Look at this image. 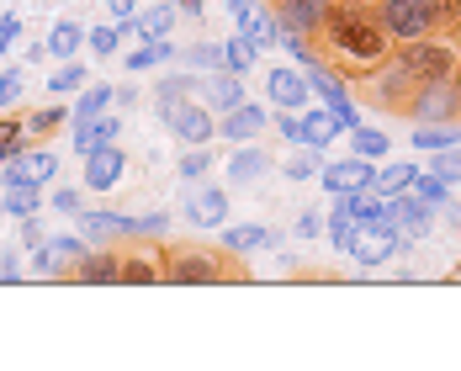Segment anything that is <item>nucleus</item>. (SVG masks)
<instances>
[{
  "label": "nucleus",
  "instance_id": "f257e3e1",
  "mask_svg": "<svg viewBox=\"0 0 461 371\" xmlns=\"http://www.w3.org/2000/svg\"><path fill=\"white\" fill-rule=\"evenodd\" d=\"M308 48H313V59L329 64L334 75L361 80V75L376 69L398 43H393V32L382 27L376 5H329V16H323L319 32L308 38Z\"/></svg>",
  "mask_w": 461,
  "mask_h": 371
},
{
  "label": "nucleus",
  "instance_id": "f03ea898",
  "mask_svg": "<svg viewBox=\"0 0 461 371\" xmlns=\"http://www.w3.org/2000/svg\"><path fill=\"white\" fill-rule=\"evenodd\" d=\"M159 276L165 286H218V281H244V255H233L229 244L207 249V244H159Z\"/></svg>",
  "mask_w": 461,
  "mask_h": 371
},
{
  "label": "nucleus",
  "instance_id": "7ed1b4c3",
  "mask_svg": "<svg viewBox=\"0 0 461 371\" xmlns=\"http://www.w3.org/2000/svg\"><path fill=\"white\" fill-rule=\"evenodd\" d=\"M382 27L393 43L429 38V32H461V0H376Z\"/></svg>",
  "mask_w": 461,
  "mask_h": 371
},
{
  "label": "nucleus",
  "instance_id": "20e7f679",
  "mask_svg": "<svg viewBox=\"0 0 461 371\" xmlns=\"http://www.w3.org/2000/svg\"><path fill=\"white\" fill-rule=\"evenodd\" d=\"M159 122H165V133L181 143V149L218 139V112H212L207 101H191V95L176 101V106H165V112H159Z\"/></svg>",
  "mask_w": 461,
  "mask_h": 371
},
{
  "label": "nucleus",
  "instance_id": "39448f33",
  "mask_svg": "<svg viewBox=\"0 0 461 371\" xmlns=\"http://www.w3.org/2000/svg\"><path fill=\"white\" fill-rule=\"evenodd\" d=\"M181 218L196 229H223L229 223V191L212 181H181Z\"/></svg>",
  "mask_w": 461,
  "mask_h": 371
},
{
  "label": "nucleus",
  "instance_id": "423d86ee",
  "mask_svg": "<svg viewBox=\"0 0 461 371\" xmlns=\"http://www.w3.org/2000/svg\"><path fill=\"white\" fill-rule=\"evenodd\" d=\"M117 286H165L154 239H122L117 244Z\"/></svg>",
  "mask_w": 461,
  "mask_h": 371
},
{
  "label": "nucleus",
  "instance_id": "0eeeda50",
  "mask_svg": "<svg viewBox=\"0 0 461 371\" xmlns=\"http://www.w3.org/2000/svg\"><path fill=\"white\" fill-rule=\"evenodd\" d=\"M356 266H366V271H376V266H387V260H398L403 255V244H398V233H393V223H361V233H356V244L345 249Z\"/></svg>",
  "mask_w": 461,
  "mask_h": 371
},
{
  "label": "nucleus",
  "instance_id": "6e6552de",
  "mask_svg": "<svg viewBox=\"0 0 461 371\" xmlns=\"http://www.w3.org/2000/svg\"><path fill=\"white\" fill-rule=\"evenodd\" d=\"M75 229L86 233L91 244H122V239H139V218H128V213H101V207H80V213H75Z\"/></svg>",
  "mask_w": 461,
  "mask_h": 371
},
{
  "label": "nucleus",
  "instance_id": "1a4fd4ad",
  "mask_svg": "<svg viewBox=\"0 0 461 371\" xmlns=\"http://www.w3.org/2000/svg\"><path fill=\"white\" fill-rule=\"evenodd\" d=\"M329 5H334V0H271V11H276L281 32H286V38H303V43H308V38L323 27Z\"/></svg>",
  "mask_w": 461,
  "mask_h": 371
},
{
  "label": "nucleus",
  "instance_id": "9d476101",
  "mask_svg": "<svg viewBox=\"0 0 461 371\" xmlns=\"http://www.w3.org/2000/svg\"><path fill=\"white\" fill-rule=\"evenodd\" d=\"M266 95L286 106V112H303V106H313V86H308V69L303 64H276L271 75H266Z\"/></svg>",
  "mask_w": 461,
  "mask_h": 371
},
{
  "label": "nucleus",
  "instance_id": "9b49d317",
  "mask_svg": "<svg viewBox=\"0 0 461 371\" xmlns=\"http://www.w3.org/2000/svg\"><path fill=\"white\" fill-rule=\"evenodd\" d=\"M371 176H376V165H371V159H361V154H345V159H323V165H319V186L329 191V196L361 191V186H371Z\"/></svg>",
  "mask_w": 461,
  "mask_h": 371
},
{
  "label": "nucleus",
  "instance_id": "f8f14e48",
  "mask_svg": "<svg viewBox=\"0 0 461 371\" xmlns=\"http://www.w3.org/2000/svg\"><path fill=\"white\" fill-rule=\"evenodd\" d=\"M11 181H32V186H53L59 181V159L48 154V149H22V154H11L5 165H0V186H11Z\"/></svg>",
  "mask_w": 461,
  "mask_h": 371
},
{
  "label": "nucleus",
  "instance_id": "ddd939ff",
  "mask_svg": "<svg viewBox=\"0 0 461 371\" xmlns=\"http://www.w3.org/2000/svg\"><path fill=\"white\" fill-rule=\"evenodd\" d=\"M86 165H80V186L86 191H112V186L122 181V170H128V154L117 149V143H101L91 154H80Z\"/></svg>",
  "mask_w": 461,
  "mask_h": 371
},
{
  "label": "nucleus",
  "instance_id": "4468645a",
  "mask_svg": "<svg viewBox=\"0 0 461 371\" xmlns=\"http://www.w3.org/2000/svg\"><path fill=\"white\" fill-rule=\"evenodd\" d=\"M233 22H239V38L255 48V53H266L271 43H281V22H276V11H271V0H249Z\"/></svg>",
  "mask_w": 461,
  "mask_h": 371
},
{
  "label": "nucleus",
  "instance_id": "2eb2a0df",
  "mask_svg": "<svg viewBox=\"0 0 461 371\" xmlns=\"http://www.w3.org/2000/svg\"><path fill=\"white\" fill-rule=\"evenodd\" d=\"M271 128V117H266V106H255V101H239V106H229L223 117H218V139H229V143H249V139H260Z\"/></svg>",
  "mask_w": 461,
  "mask_h": 371
},
{
  "label": "nucleus",
  "instance_id": "dca6fc26",
  "mask_svg": "<svg viewBox=\"0 0 461 371\" xmlns=\"http://www.w3.org/2000/svg\"><path fill=\"white\" fill-rule=\"evenodd\" d=\"M69 281H86V286H117V244H91L75 266Z\"/></svg>",
  "mask_w": 461,
  "mask_h": 371
},
{
  "label": "nucleus",
  "instance_id": "f3484780",
  "mask_svg": "<svg viewBox=\"0 0 461 371\" xmlns=\"http://www.w3.org/2000/svg\"><path fill=\"white\" fill-rule=\"evenodd\" d=\"M196 95L223 117L229 106L244 101V75H233V69H207V75H202V86H196Z\"/></svg>",
  "mask_w": 461,
  "mask_h": 371
},
{
  "label": "nucleus",
  "instance_id": "a211bd4d",
  "mask_svg": "<svg viewBox=\"0 0 461 371\" xmlns=\"http://www.w3.org/2000/svg\"><path fill=\"white\" fill-rule=\"evenodd\" d=\"M176 22H181V5H176V0H154L149 11H133L139 43H165V38H176Z\"/></svg>",
  "mask_w": 461,
  "mask_h": 371
},
{
  "label": "nucleus",
  "instance_id": "6ab92c4d",
  "mask_svg": "<svg viewBox=\"0 0 461 371\" xmlns=\"http://www.w3.org/2000/svg\"><path fill=\"white\" fill-rule=\"evenodd\" d=\"M69 128H75V154H91L101 143H117L122 112H101V117H86V122H69Z\"/></svg>",
  "mask_w": 461,
  "mask_h": 371
},
{
  "label": "nucleus",
  "instance_id": "aec40b11",
  "mask_svg": "<svg viewBox=\"0 0 461 371\" xmlns=\"http://www.w3.org/2000/svg\"><path fill=\"white\" fill-rule=\"evenodd\" d=\"M271 165H276V159H271V154H266L255 139L239 143V149H233V159H229V186H255L266 170H271Z\"/></svg>",
  "mask_w": 461,
  "mask_h": 371
},
{
  "label": "nucleus",
  "instance_id": "412c9836",
  "mask_svg": "<svg viewBox=\"0 0 461 371\" xmlns=\"http://www.w3.org/2000/svg\"><path fill=\"white\" fill-rule=\"evenodd\" d=\"M218 244H229L233 255H255V249L281 244V233L266 229V223H223V239H218Z\"/></svg>",
  "mask_w": 461,
  "mask_h": 371
},
{
  "label": "nucleus",
  "instance_id": "4be33fe9",
  "mask_svg": "<svg viewBox=\"0 0 461 371\" xmlns=\"http://www.w3.org/2000/svg\"><path fill=\"white\" fill-rule=\"evenodd\" d=\"M196 86H202L196 69H170V64H165V75L154 80V112H165V106H176L185 95H196Z\"/></svg>",
  "mask_w": 461,
  "mask_h": 371
},
{
  "label": "nucleus",
  "instance_id": "5701e85b",
  "mask_svg": "<svg viewBox=\"0 0 461 371\" xmlns=\"http://www.w3.org/2000/svg\"><path fill=\"white\" fill-rule=\"evenodd\" d=\"M0 213L5 218H32V213H43V186H32V181H11V186H0Z\"/></svg>",
  "mask_w": 461,
  "mask_h": 371
},
{
  "label": "nucleus",
  "instance_id": "b1692460",
  "mask_svg": "<svg viewBox=\"0 0 461 371\" xmlns=\"http://www.w3.org/2000/svg\"><path fill=\"white\" fill-rule=\"evenodd\" d=\"M80 48H86V22H75V16H59L53 22V32H48V59H80Z\"/></svg>",
  "mask_w": 461,
  "mask_h": 371
},
{
  "label": "nucleus",
  "instance_id": "393cba45",
  "mask_svg": "<svg viewBox=\"0 0 461 371\" xmlns=\"http://www.w3.org/2000/svg\"><path fill=\"white\" fill-rule=\"evenodd\" d=\"M334 139H339L334 112H329V106H303V143H308V149H329Z\"/></svg>",
  "mask_w": 461,
  "mask_h": 371
},
{
  "label": "nucleus",
  "instance_id": "a878e982",
  "mask_svg": "<svg viewBox=\"0 0 461 371\" xmlns=\"http://www.w3.org/2000/svg\"><path fill=\"white\" fill-rule=\"evenodd\" d=\"M323 233H329V244H334V249L345 255V249L356 244V233H361V218H356V213H350V207H345V202L334 196V207H329V223H323Z\"/></svg>",
  "mask_w": 461,
  "mask_h": 371
},
{
  "label": "nucleus",
  "instance_id": "bb28decb",
  "mask_svg": "<svg viewBox=\"0 0 461 371\" xmlns=\"http://www.w3.org/2000/svg\"><path fill=\"white\" fill-rule=\"evenodd\" d=\"M176 53H181V48L170 43V38H165V43H139L133 53H128V75H149V69H165V64H176Z\"/></svg>",
  "mask_w": 461,
  "mask_h": 371
},
{
  "label": "nucleus",
  "instance_id": "cd10ccee",
  "mask_svg": "<svg viewBox=\"0 0 461 371\" xmlns=\"http://www.w3.org/2000/svg\"><path fill=\"white\" fill-rule=\"evenodd\" d=\"M64 122H69V106H64V101H48V106H38V112H27V139L43 143V139H53Z\"/></svg>",
  "mask_w": 461,
  "mask_h": 371
},
{
  "label": "nucleus",
  "instance_id": "c85d7f7f",
  "mask_svg": "<svg viewBox=\"0 0 461 371\" xmlns=\"http://www.w3.org/2000/svg\"><path fill=\"white\" fill-rule=\"evenodd\" d=\"M48 249H53V260H59V281H69V266L91 249V239L75 229V233H48Z\"/></svg>",
  "mask_w": 461,
  "mask_h": 371
},
{
  "label": "nucleus",
  "instance_id": "c756f323",
  "mask_svg": "<svg viewBox=\"0 0 461 371\" xmlns=\"http://www.w3.org/2000/svg\"><path fill=\"white\" fill-rule=\"evenodd\" d=\"M319 165H323V149H308V143H292V159L281 165V176L297 186V181H319Z\"/></svg>",
  "mask_w": 461,
  "mask_h": 371
},
{
  "label": "nucleus",
  "instance_id": "7c9ffc66",
  "mask_svg": "<svg viewBox=\"0 0 461 371\" xmlns=\"http://www.w3.org/2000/svg\"><path fill=\"white\" fill-rule=\"evenodd\" d=\"M212 165H218L212 143H191L181 159H176V176H181V181H207V176H212Z\"/></svg>",
  "mask_w": 461,
  "mask_h": 371
},
{
  "label": "nucleus",
  "instance_id": "2f4dec72",
  "mask_svg": "<svg viewBox=\"0 0 461 371\" xmlns=\"http://www.w3.org/2000/svg\"><path fill=\"white\" fill-rule=\"evenodd\" d=\"M409 196H414V202H424V207H446V202H451V181H440L435 170H424V165H419Z\"/></svg>",
  "mask_w": 461,
  "mask_h": 371
},
{
  "label": "nucleus",
  "instance_id": "473e14b6",
  "mask_svg": "<svg viewBox=\"0 0 461 371\" xmlns=\"http://www.w3.org/2000/svg\"><path fill=\"white\" fill-rule=\"evenodd\" d=\"M176 64L196 69V75H207V69H223V43H185L181 53H176Z\"/></svg>",
  "mask_w": 461,
  "mask_h": 371
},
{
  "label": "nucleus",
  "instance_id": "72a5a7b5",
  "mask_svg": "<svg viewBox=\"0 0 461 371\" xmlns=\"http://www.w3.org/2000/svg\"><path fill=\"white\" fill-rule=\"evenodd\" d=\"M419 176V165H382L376 176H371V191L376 196H398V191H409Z\"/></svg>",
  "mask_w": 461,
  "mask_h": 371
},
{
  "label": "nucleus",
  "instance_id": "f704fd0d",
  "mask_svg": "<svg viewBox=\"0 0 461 371\" xmlns=\"http://www.w3.org/2000/svg\"><path fill=\"white\" fill-rule=\"evenodd\" d=\"M387 149H393V139L382 133V128H350V154H361V159H387Z\"/></svg>",
  "mask_w": 461,
  "mask_h": 371
},
{
  "label": "nucleus",
  "instance_id": "c9c22d12",
  "mask_svg": "<svg viewBox=\"0 0 461 371\" xmlns=\"http://www.w3.org/2000/svg\"><path fill=\"white\" fill-rule=\"evenodd\" d=\"M112 112V86H80V101L69 112V122H86V117H101Z\"/></svg>",
  "mask_w": 461,
  "mask_h": 371
},
{
  "label": "nucleus",
  "instance_id": "e433bc0d",
  "mask_svg": "<svg viewBox=\"0 0 461 371\" xmlns=\"http://www.w3.org/2000/svg\"><path fill=\"white\" fill-rule=\"evenodd\" d=\"M86 80H91V69H86L80 59H64V64L53 69V80H48V91H53V95H75L80 86H86Z\"/></svg>",
  "mask_w": 461,
  "mask_h": 371
},
{
  "label": "nucleus",
  "instance_id": "4c0bfd02",
  "mask_svg": "<svg viewBox=\"0 0 461 371\" xmlns=\"http://www.w3.org/2000/svg\"><path fill=\"white\" fill-rule=\"evenodd\" d=\"M86 48H91L95 59H112V53L122 48V32H117V22H95V27H86Z\"/></svg>",
  "mask_w": 461,
  "mask_h": 371
},
{
  "label": "nucleus",
  "instance_id": "58836bf2",
  "mask_svg": "<svg viewBox=\"0 0 461 371\" xmlns=\"http://www.w3.org/2000/svg\"><path fill=\"white\" fill-rule=\"evenodd\" d=\"M255 59H260V53L244 43L239 32H233L229 43H223V69H233V75H249V69H255Z\"/></svg>",
  "mask_w": 461,
  "mask_h": 371
},
{
  "label": "nucleus",
  "instance_id": "ea45409f",
  "mask_svg": "<svg viewBox=\"0 0 461 371\" xmlns=\"http://www.w3.org/2000/svg\"><path fill=\"white\" fill-rule=\"evenodd\" d=\"M424 170H435L440 181L456 186V181H461V143H451V149H435V159H429Z\"/></svg>",
  "mask_w": 461,
  "mask_h": 371
},
{
  "label": "nucleus",
  "instance_id": "a19ab883",
  "mask_svg": "<svg viewBox=\"0 0 461 371\" xmlns=\"http://www.w3.org/2000/svg\"><path fill=\"white\" fill-rule=\"evenodd\" d=\"M22 91H27V75H22L16 64H5V69H0V112H11V106L22 101Z\"/></svg>",
  "mask_w": 461,
  "mask_h": 371
},
{
  "label": "nucleus",
  "instance_id": "79ce46f5",
  "mask_svg": "<svg viewBox=\"0 0 461 371\" xmlns=\"http://www.w3.org/2000/svg\"><path fill=\"white\" fill-rule=\"evenodd\" d=\"M48 207H53V213H64V218H75V213L86 207V186H53Z\"/></svg>",
  "mask_w": 461,
  "mask_h": 371
},
{
  "label": "nucleus",
  "instance_id": "37998d69",
  "mask_svg": "<svg viewBox=\"0 0 461 371\" xmlns=\"http://www.w3.org/2000/svg\"><path fill=\"white\" fill-rule=\"evenodd\" d=\"M32 276H43V281H59V260H53V249H48V239L32 249Z\"/></svg>",
  "mask_w": 461,
  "mask_h": 371
},
{
  "label": "nucleus",
  "instance_id": "c03bdc74",
  "mask_svg": "<svg viewBox=\"0 0 461 371\" xmlns=\"http://www.w3.org/2000/svg\"><path fill=\"white\" fill-rule=\"evenodd\" d=\"M276 133L286 143H303V112H286V106H281V117H276Z\"/></svg>",
  "mask_w": 461,
  "mask_h": 371
},
{
  "label": "nucleus",
  "instance_id": "a18cd8bd",
  "mask_svg": "<svg viewBox=\"0 0 461 371\" xmlns=\"http://www.w3.org/2000/svg\"><path fill=\"white\" fill-rule=\"evenodd\" d=\"M43 239H48V229H43V218H38V213H32V218H22V249H38Z\"/></svg>",
  "mask_w": 461,
  "mask_h": 371
},
{
  "label": "nucleus",
  "instance_id": "49530a36",
  "mask_svg": "<svg viewBox=\"0 0 461 371\" xmlns=\"http://www.w3.org/2000/svg\"><path fill=\"white\" fill-rule=\"evenodd\" d=\"M0 281H22V260H16V244H0Z\"/></svg>",
  "mask_w": 461,
  "mask_h": 371
},
{
  "label": "nucleus",
  "instance_id": "de8ad7c7",
  "mask_svg": "<svg viewBox=\"0 0 461 371\" xmlns=\"http://www.w3.org/2000/svg\"><path fill=\"white\" fill-rule=\"evenodd\" d=\"M165 229H170V213H149V218H139V239H159Z\"/></svg>",
  "mask_w": 461,
  "mask_h": 371
},
{
  "label": "nucleus",
  "instance_id": "09e8293b",
  "mask_svg": "<svg viewBox=\"0 0 461 371\" xmlns=\"http://www.w3.org/2000/svg\"><path fill=\"white\" fill-rule=\"evenodd\" d=\"M112 106L117 112H133L139 106V86H112Z\"/></svg>",
  "mask_w": 461,
  "mask_h": 371
},
{
  "label": "nucleus",
  "instance_id": "8fccbe9b",
  "mask_svg": "<svg viewBox=\"0 0 461 371\" xmlns=\"http://www.w3.org/2000/svg\"><path fill=\"white\" fill-rule=\"evenodd\" d=\"M319 233H323L319 213H297V239H319Z\"/></svg>",
  "mask_w": 461,
  "mask_h": 371
},
{
  "label": "nucleus",
  "instance_id": "3c124183",
  "mask_svg": "<svg viewBox=\"0 0 461 371\" xmlns=\"http://www.w3.org/2000/svg\"><path fill=\"white\" fill-rule=\"evenodd\" d=\"M106 11H112V22H122V16L139 11V0H106Z\"/></svg>",
  "mask_w": 461,
  "mask_h": 371
},
{
  "label": "nucleus",
  "instance_id": "603ef678",
  "mask_svg": "<svg viewBox=\"0 0 461 371\" xmlns=\"http://www.w3.org/2000/svg\"><path fill=\"white\" fill-rule=\"evenodd\" d=\"M446 223H451V229H461V207H456V202H446Z\"/></svg>",
  "mask_w": 461,
  "mask_h": 371
},
{
  "label": "nucleus",
  "instance_id": "864d4df0",
  "mask_svg": "<svg viewBox=\"0 0 461 371\" xmlns=\"http://www.w3.org/2000/svg\"><path fill=\"white\" fill-rule=\"evenodd\" d=\"M223 5H229L233 16H239V11H244V5H249V0H223Z\"/></svg>",
  "mask_w": 461,
  "mask_h": 371
},
{
  "label": "nucleus",
  "instance_id": "5fc2aeb1",
  "mask_svg": "<svg viewBox=\"0 0 461 371\" xmlns=\"http://www.w3.org/2000/svg\"><path fill=\"white\" fill-rule=\"evenodd\" d=\"M334 5H376V0H334Z\"/></svg>",
  "mask_w": 461,
  "mask_h": 371
},
{
  "label": "nucleus",
  "instance_id": "6e6d98bb",
  "mask_svg": "<svg viewBox=\"0 0 461 371\" xmlns=\"http://www.w3.org/2000/svg\"><path fill=\"white\" fill-rule=\"evenodd\" d=\"M451 86H456V101H461V64H456V75H451Z\"/></svg>",
  "mask_w": 461,
  "mask_h": 371
},
{
  "label": "nucleus",
  "instance_id": "4d7b16f0",
  "mask_svg": "<svg viewBox=\"0 0 461 371\" xmlns=\"http://www.w3.org/2000/svg\"><path fill=\"white\" fill-rule=\"evenodd\" d=\"M5 53H11V43H5V38H0V59H5Z\"/></svg>",
  "mask_w": 461,
  "mask_h": 371
},
{
  "label": "nucleus",
  "instance_id": "13d9d810",
  "mask_svg": "<svg viewBox=\"0 0 461 371\" xmlns=\"http://www.w3.org/2000/svg\"><path fill=\"white\" fill-rule=\"evenodd\" d=\"M0 218H5V213H0Z\"/></svg>",
  "mask_w": 461,
  "mask_h": 371
}]
</instances>
